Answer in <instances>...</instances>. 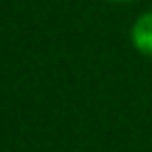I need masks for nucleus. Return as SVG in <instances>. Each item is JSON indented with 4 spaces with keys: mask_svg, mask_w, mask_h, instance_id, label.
I'll use <instances>...</instances> for the list:
<instances>
[{
    "mask_svg": "<svg viewBox=\"0 0 152 152\" xmlns=\"http://www.w3.org/2000/svg\"><path fill=\"white\" fill-rule=\"evenodd\" d=\"M132 45L137 52L152 56V11H145L139 16L132 25Z\"/></svg>",
    "mask_w": 152,
    "mask_h": 152,
    "instance_id": "nucleus-1",
    "label": "nucleus"
},
{
    "mask_svg": "<svg viewBox=\"0 0 152 152\" xmlns=\"http://www.w3.org/2000/svg\"><path fill=\"white\" fill-rule=\"evenodd\" d=\"M114 2H130V0H114Z\"/></svg>",
    "mask_w": 152,
    "mask_h": 152,
    "instance_id": "nucleus-2",
    "label": "nucleus"
}]
</instances>
